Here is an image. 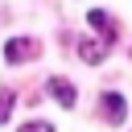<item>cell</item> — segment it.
<instances>
[{"mask_svg":"<svg viewBox=\"0 0 132 132\" xmlns=\"http://www.w3.org/2000/svg\"><path fill=\"white\" fill-rule=\"evenodd\" d=\"M29 58H37V41H33V37H8V45H4V62L16 66V62H29Z\"/></svg>","mask_w":132,"mask_h":132,"instance_id":"obj_1","label":"cell"},{"mask_svg":"<svg viewBox=\"0 0 132 132\" xmlns=\"http://www.w3.org/2000/svg\"><path fill=\"white\" fill-rule=\"evenodd\" d=\"M99 103H103V120H107V124H124V120H128V103H124L120 91H107Z\"/></svg>","mask_w":132,"mask_h":132,"instance_id":"obj_2","label":"cell"},{"mask_svg":"<svg viewBox=\"0 0 132 132\" xmlns=\"http://www.w3.org/2000/svg\"><path fill=\"white\" fill-rule=\"evenodd\" d=\"M50 95H54L62 107H74V99H78L74 82H66V78H50Z\"/></svg>","mask_w":132,"mask_h":132,"instance_id":"obj_3","label":"cell"},{"mask_svg":"<svg viewBox=\"0 0 132 132\" xmlns=\"http://www.w3.org/2000/svg\"><path fill=\"white\" fill-rule=\"evenodd\" d=\"M78 54H82V62H103L107 58V41H78Z\"/></svg>","mask_w":132,"mask_h":132,"instance_id":"obj_4","label":"cell"},{"mask_svg":"<svg viewBox=\"0 0 132 132\" xmlns=\"http://www.w3.org/2000/svg\"><path fill=\"white\" fill-rule=\"evenodd\" d=\"M87 21H91L95 29H103V33H111V21H107V12H99V8H91V12H87Z\"/></svg>","mask_w":132,"mask_h":132,"instance_id":"obj_5","label":"cell"},{"mask_svg":"<svg viewBox=\"0 0 132 132\" xmlns=\"http://www.w3.org/2000/svg\"><path fill=\"white\" fill-rule=\"evenodd\" d=\"M12 116V91H0V124Z\"/></svg>","mask_w":132,"mask_h":132,"instance_id":"obj_6","label":"cell"},{"mask_svg":"<svg viewBox=\"0 0 132 132\" xmlns=\"http://www.w3.org/2000/svg\"><path fill=\"white\" fill-rule=\"evenodd\" d=\"M21 132H54V124H45V120H29Z\"/></svg>","mask_w":132,"mask_h":132,"instance_id":"obj_7","label":"cell"}]
</instances>
